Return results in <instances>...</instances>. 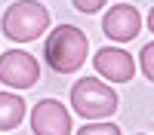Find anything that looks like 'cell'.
I'll list each match as a JSON object with an SVG mask.
<instances>
[{
    "label": "cell",
    "mask_w": 154,
    "mask_h": 135,
    "mask_svg": "<svg viewBox=\"0 0 154 135\" xmlns=\"http://www.w3.org/2000/svg\"><path fill=\"white\" fill-rule=\"evenodd\" d=\"M89 40L80 28L74 25H59L46 37V61L56 74H74L86 61Z\"/></svg>",
    "instance_id": "obj_1"
},
{
    "label": "cell",
    "mask_w": 154,
    "mask_h": 135,
    "mask_svg": "<svg viewBox=\"0 0 154 135\" xmlns=\"http://www.w3.org/2000/svg\"><path fill=\"white\" fill-rule=\"evenodd\" d=\"M46 28H49V12L37 0H16L3 12V34L16 43L37 40Z\"/></svg>",
    "instance_id": "obj_2"
},
{
    "label": "cell",
    "mask_w": 154,
    "mask_h": 135,
    "mask_svg": "<svg viewBox=\"0 0 154 135\" xmlns=\"http://www.w3.org/2000/svg\"><path fill=\"white\" fill-rule=\"evenodd\" d=\"M71 107L83 120H102L117 110V92L99 77H83L71 86Z\"/></svg>",
    "instance_id": "obj_3"
},
{
    "label": "cell",
    "mask_w": 154,
    "mask_h": 135,
    "mask_svg": "<svg viewBox=\"0 0 154 135\" xmlns=\"http://www.w3.org/2000/svg\"><path fill=\"white\" fill-rule=\"evenodd\" d=\"M40 77V65L37 58L22 52V49H9V52L0 55V80L12 89H28V86L37 83Z\"/></svg>",
    "instance_id": "obj_4"
},
{
    "label": "cell",
    "mask_w": 154,
    "mask_h": 135,
    "mask_svg": "<svg viewBox=\"0 0 154 135\" xmlns=\"http://www.w3.org/2000/svg\"><path fill=\"white\" fill-rule=\"evenodd\" d=\"M34 135H71V114L56 98H40L31 110Z\"/></svg>",
    "instance_id": "obj_5"
},
{
    "label": "cell",
    "mask_w": 154,
    "mask_h": 135,
    "mask_svg": "<svg viewBox=\"0 0 154 135\" xmlns=\"http://www.w3.org/2000/svg\"><path fill=\"white\" fill-rule=\"evenodd\" d=\"M102 31H105L114 43H130L133 37L142 31V16H139V9L130 6V3H117V6H111L105 12Z\"/></svg>",
    "instance_id": "obj_6"
},
{
    "label": "cell",
    "mask_w": 154,
    "mask_h": 135,
    "mask_svg": "<svg viewBox=\"0 0 154 135\" xmlns=\"http://www.w3.org/2000/svg\"><path fill=\"white\" fill-rule=\"evenodd\" d=\"M93 68L96 74H102L105 80L111 83H126V80H133V74H136V61L133 55L126 52V49H99V52L93 55Z\"/></svg>",
    "instance_id": "obj_7"
},
{
    "label": "cell",
    "mask_w": 154,
    "mask_h": 135,
    "mask_svg": "<svg viewBox=\"0 0 154 135\" xmlns=\"http://www.w3.org/2000/svg\"><path fill=\"white\" fill-rule=\"evenodd\" d=\"M25 117V98H19L16 92H0V132L16 129Z\"/></svg>",
    "instance_id": "obj_8"
},
{
    "label": "cell",
    "mask_w": 154,
    "mask_h": 135,
    "mask_svg": "<svg viewBox=\"0 0 154 135\" xmlns=\"http://www.w3.org/2000/svg\"><path fill=\"white\" fill-rule=\"evenodd\" d=\"M77 135H120L117 123H86Z\"/></svg>",
    "instance_id": "obj_9"
},
{
    "label": "cell",
    "mask_w": 154,
    "mask_h": 135,
    "mask_svg": "<svg viewBox=\"0 0 154 135\" xmlns=\"http://www.w3.org/2000/svg\"><path fill=\"white\" fill-rule=\"evenodd\" d=\"M139 65H142V74L154 83V43L142 46V52H139Z\"/></svg>",
    "instance_id": "obj_10"
},
{
    "label": "cell",
    "mask_w": 154,
    "mask_h": 135,
    "mask_svg": "<svg viewBox=\"0 0 154 135\" xmlns=\"http://www.w3.org/2000/svg\"><path fill=\"white\" fill-rule=\"evenodd\" d=\"M74 6L80 9V12H96L105 6V0H74Z\"/></svg>",
    "instance_id": "obj_11"
},
{
    "label": "cell",
    "mask_w": 154,
    "mask_h": 135,
    "mask_svg": "<svg viewBox=\"0 0 154 135\" xmlns=\"http://www.w3.org/2000/svg\"><path fill=\"white\" fill-rule=\"evenodd\" d=\"M148 28L154 31V6H151V12H148Z\"/></svg>",
    "instance_id": "obj_12"
}]
</instances>
